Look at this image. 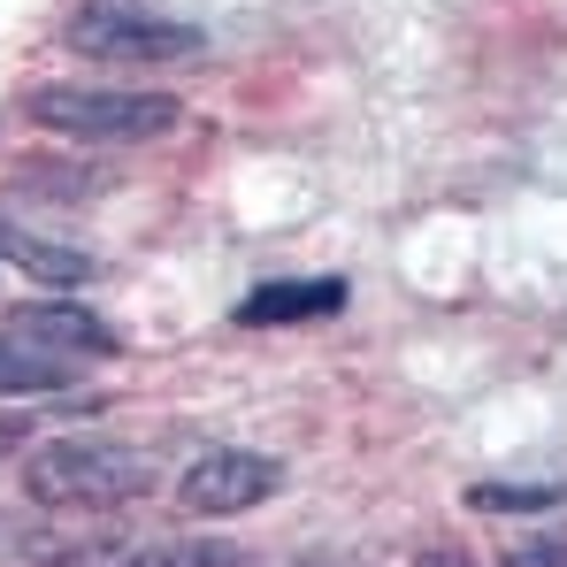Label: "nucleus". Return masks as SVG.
<instances>
[{"instance_id":"nucleus-10","label":"nucleus","mask_w":567,"mask_h":567,"mask_svg":"<svg viewBox=\"0 0 567 567\" xmlns=\"http://www.w3.org/2000/svg\"><path fill=\"white\" fill-rule=\"evenodd\" d=\"M468 506L475 514H553L567 506V483H475Z\"/></svg>"},{"instance_id":"nucleus-12","label":"nucleus","mask_w":567,"mask_h":567,"mask_svg":"<svg viewBox=\"0 0 567 567\" xmlns=\"http://www.w3.org/2000/svg\"><path fill=\"white\" fill-rule=\"evenodd\" d=\"M422 567H468V560H461V553H453V560H445V553H430V560H422Z\"/></svg>"},{"instance_id":"nucleus-7","label":"nucleus","mask_w":567,"mask_h":567,"mask_svg":"<svg viewBox=\"0 0 567 567\" xmlns=\"http://www.w3.org/2000/svg\"><path fill=\"white\" fill-rule=\"evenodd\" d=\"M70 377H78L70 353L31 346V338H0V399H39V391H62Z\"/></svg>"},{"instance_id":"nucleus-3","label":"nucleus","mask_w":567,"mask_h":567,"mask_svg":"<svg viewBox=\"0 0 567 567\" xmlns=\"http://www.w3.org/2000/svg\"><path fill=\"white\" fill-rule=\"evenodd\" d=\"M70 47L100 54V62H192L207 39L177 23V16H146V8H123V0H93L70 16Z\"/></svg>"},{"instance_id":"nucleus-2","label":"nucleus","mask_w":567,"mask_h":567,"mask_svg":"<svg viewBox=\"0 0 567 567\" xmlns=\"http://www.w3.org/2000/svg\"><path fill=\"white\" fill-rule=\"evenodd\" d=\"M31 123L85 138V146H138V138H169L177 131V100L169 93H115V85H39L23 100Z\"/></svg>"},{"instance_id":"nucleus-5","label":"nucleus","mask_w":567,"mask_h":567,"mask_svg":"<svg viewBox=\"0 0 567 567\" xmlns=\"http://www.w3.org/2000/svg\"><path fill=\"white\" fill-rule=\"evenodd\" d=\"M346 307V284L338 277H277V284H254L238 299V322L246 330H269V322H322Z\"/></svg>"},{"instance_id":"nucleus-11","label":"nucleus","mask_w":567,"mask_h":567,"mask_svg":"<svg viewBox=\"0 0 567 567\" xmlns=\"http://www.w3.org/2000/svg\"><path fill=\"white\" fill-rule=\"evenodd\" d=\"M506 567H567V537H537V545H514Z\"/></svg>"},{"instance_id":"nucleus-1","label":"nucleus","mask_w":567,"mask_h":567,"mask_svg":"<svg viewBox=\"0 0 567 567\" xmlns=\"http://www.w3.org/2000/svg\"><path fill=\"white\" fill-rule=\"evenodd\" d=\"M154 483H162L154 453L115 445V437H54L23 461V491L47 506H123Z\"/></svg>"},{"instance_id":"nucleus-9","label":"nucleus","mask_w":567,"mask_h":567,"mask_svg":"<svg viewBox=\"0 0 567 567\" xmlns=\"http://www.w3.org/2000/svg\"><path fill=\"white\" fill-rule=\"evenodd\" d=\"M115 567H246V553L238 545H223V537H169V545H138L131 560H115Z\"/></svg>"},{"instance_id":"nucleus-4","label":"nucleus","mask_w":567,"mask_h":567,"mask_svg":"<svg viewBox=\"0 0 567 567\" xmlns=\"http://www.w3.org/2000/svg\"><path fill=\"white\" fill-rule=\"evenodd\" d=\"M277 483H284V461L246 453V445H207V453L185 468L177 498H185L192 514H246V506L277 498Z\"/></svg>"},{"instance_id":"nucleus-8","label":"nucleus","mask_w":567,"mask_h":567,"mask_svg":"<svg viewBox=\"0 0 567 567\" xmlns=\"http://www.w3.org/2000/svg\"><path fill=\"white\" fill-rule=\"evenodd\" d=\"M0 261H16L23 277H39V284H85V277H93V261H85L78 246L23 238V230H8V223H0Z\"/></svg>"},{"instance_id":"nucleus-6","label":"nucleus","mask_w":567,"mask_h":567,"mask_svg":"<svg viewBox=\"0 0 567 567\" xmlns=\"http://www.w3.org/2000/svg\"><path fill=\"white\" fill-rule=\"evenodd\" d=\"M16 338H31V346H54V353H115V330H107L100 315H85V307H70V299L23 307Z\"/></svg>"}]
</instances>
